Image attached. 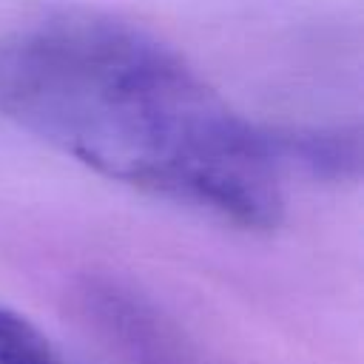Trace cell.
Here are the masks:
<instances>
[{"label":"cell","mask_w":364,"mask_h":364,"mask_svg":"<svg viewBox=\"0 0 364 364\" xmlns=\"http://www.w3.org/2000/svg\"><path fill=\"white\" fill-rule=\"evenodd\" d=\"M0 111L85 168L253 230L282 219L267 131L173 48L94 9H60L0 43Z\"/></svg>","instance_id":"6da1fadb"},{"label":"cell","mask_w":364,"mask_h":364,"mask_svg":"<svg viewBox=\"0 0 364 364\" xmlns=\"http://www.w3.org/2000/svg\"><path fill=\"white\" fill-rule=\"evenodd\" d=\"M0 364H63L51 341L20 313L0 304Z\"/></svg>","instance_id":"3957f363"},{"label":"cell","mask_w":364,"mask_h":364,"mask_svg":"<svg viewBox=\"0 0 364 364\" xmlns=\"http://www.w3.org/2000/svg\"><path fill=\"white\" fill-rule=\"evenodd\" d=\"M270 142L279 165L293 159L321 176H355L361 165L358 134H344V131L270 134Z\"/></svg>","instance_id":"7a4b0ae2"}]
</instances>
